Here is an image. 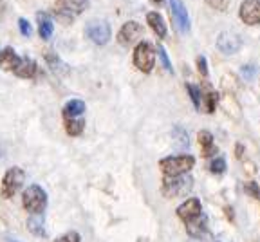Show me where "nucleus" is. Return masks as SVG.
<instances>
[{"mask_svg":"<svg viewBox=\"0 0 260 242\" xmlns=\"http://www.w3.org/2000/svg\"><path fill=\"white\" fill-rule=\"evenodd\" d=\"M4 15V2H0V16Z\"/></svg>","mask_w":260,"mask_h":242,"instance_id":"7c9ffc66","label":"nucleus"},{"mask_svg":"<svg viewBox=\"0 0 260 242\" xmlns=\"http://www.w3.org/2000/svg\"><path fill=\"white\" fill-rule=\"evenodd\" d=\"M244 190H246V194H249L251 197L260 199V188H258L256 183H253V181L246 183V185H244Z\"/></svg>","mask_w":260,"mask_h":242,"instance_id":"5701e85b","label":"nucleus"},{"mask_svg":"<svg viewBox=\"0 0 260 242\" xmlns=\"http://www.w3.org/2000/svg\"><path fill=\"white\" fill-rule=\"evenodd\" d=\"M18 27H20V33L24 35V37H31L32 27H31V24L25 20V18H20V20H18Z\"/></svg>","mask_w":260,"mask_h":242,"instance_id":"a878e982","label":"nucleus"},{"mask_svg":"<svg viewBox=\"0 0 260 242\" xmlns=\"http://www.w3.org/2000/svg\"><path fill=\"white\" fill-rule=\"evenodd\" d=\"M80 233L78 231H69V233L61 235L60 238H56V242H80Z\"/></svg>","mask_w":260,"mask_h":242,"instance_id":"393cba45","label":"nucleus"},{"mask_svg":"<svg viewBox=\"0 0 260 242\" xmlns=\"http://www.w3.org/2000/svg\"><path fill=\"white\" fill-rule=\"evenodd\" d=\"M230 2L232 0H206V4L213 9H219V11H226L230 8Z\"/></svg>","mask_w":260,"mask_h":242,"instance_id":"4be33fe9","label":"nucleus"},{"mask_svg":"<svg viewBox=\"0 0 260 242\" xmlns=\"http://www.w3.org/2000/svg\"><path fill=\"white\" fill-rule=\"evenodd\" d=\"M191 177L186 175H177V177L165 179V185H162V194L167 197H183L191 190Z\"/></svg>","mask_w":260,"mask_h":242,"instance_id":"39448f33","label":"nucleus"},{"mask_svg":"<svg viewBox=\"0 0 260 242\" xmlns=\"http://www.w3.org/2000/svg\"><path fill=\"white\" fill-rule=\"evenodd\" d=\"M25 183V172L18 166L15 168H9L6 172L4 179H2V195L6 199L13 197V195L22 188V185Z\"/></svg>","mask_w":260,"mask_h":242,"instance_id":"20e7f679","label":"nucleus"},{"mask_svg":"<svg viewBox=\"0 0 260 242\" xmlns=\"http://www.w3.org/2000/svg\"><path fill=\"white\" fill-rule=\"evenodd\" d=\"M143 33H145V29H143V25L139 24V22H126V24L119 29L118 40H119V44H123V45H130V44H134L136 40H139V38L143 37Z\"/></svg>","mask_w":260,"mask_h":242,"instance_id":"9d476101","label":"nucleus"},{"mask_svg":"<svg viewBox=\"0 0 260 242\" xmlns=\"http://www.w3.org/2000/svg\"><path fill=\"white\" fill-rule=\"evenodd\" d=\"M9 242H18V240H13V238H9Z\"/></svg>","mask_w":260,"mask_h":242,"instance_id":"2f4dec72","label":"nucleus"},{"mask_svg":"<svg viewBox=\"0 0 260 242\" xmlns=\"http://www.w3.org/2000/svg\"><path fill=\"white\" fill-rule=\"evenodd\" d=\"M157 53H159V58H161L162 65H165V69H167V71H172V64H170V60H168L167 51H165V47H159Z\"/></svg>","mask_w":260,"mask_h":242,"instance_id":"bb28decb","label":"nucleus"},{"mask_svg":"<svg viewBox=\"0 0 260 242\" xmlns=\"http://www.w3.org/2000/svg\"><path fill=\"white\" fill-rule=\"evenodd\" d=\"M170 8H172L174 22L179 31L181 33L190 31V18H188V11H186V8H184L183 0H170Z\"/></svg>","mask_w":260,"mask_h":242,"instance_id":"9b49d317","label":"nucleus"},{"mask_svg":"<svg viewBox=\"0 0 260 242\" xmlns=\"http://www.w3.org/2000/svg\"><path fill=\"white\" fill-rule=\"evenodd\" d=\"M242 47V38L232 31H224L217 38V49L224 54H235Z\"/></svg>","mask_w":260,"mask_h":242,"instance_id":"0eeeda50","label":"nucleus"},{"mask_svg":"<svg viewBox=\"0 0 260 242\" xmlns=\"http://www.w3.org/2000/svg\"><path fill=\"white\" fill-rule=\"evenodd\" d=\"M177 215H179V219H183L186 224H190V222L201 219V215H203V206H201V201L199 199H195V197L184 201L183 204L177 208Z\"/></svg>","mask_w":260,"mask_h":242,"instance_id":"6e6552de","label":"nucleus"},{"mask_svg":"<svg viewBox=\"0 0 260 242\" xmlns=\"http://www.w3.org/2000/svg\"><path fill=\"white\" fill-rule=\"evenodd\" d=\"M20 60L22 58H18V54L11 47L0 51V69H4V71H15L20 65Z\"/></svg>","mask_w":260,"mask_h":242,"instance_id":"f8f14e48","label":"nucleus"},{"mask_svg":"<svg viewBox=\"0 0 260 242\" xmlns=\"http://www.w3.org/2000/svg\"><path fill=\"white\" fill-rule=\"evenodd\" d=\"M146 22L150 24V27L154 29V33L157 35L159 38L167 37V24H165V18H162L159 13L150 11L148 15H146Z\"/></svg>","mask_w":260,"mask_h":242,"instance_id":"ddd939ff","label":"nucleus"},{"mask_svg":"<svg viewBox=\"0 0 260 242\" xmlns=\"http://www.w3.org/2000/svg\"><path fill=\"white\" fill-rule=\"evenodd\" d=\"M85 35L96 45H105L110 40V25L105 20H90L85 25Z\"/></svg>","mask_w":260,"mask_h":242,"instance_id":"423d86ee","label":"nucleus"},{"mask_svg":"<svg viewBox=\"0 0 260 242\" xmlns=\"http://www.w3.org/2000/svg\"><path fill=\"white\" fill-rule=\"evenodd\" d=\"M186 89H188V94H190L191 101H193L195 109L199 110L201 105H203V93H201V89L199 87H195V85H191V83H188Z\"/></svg>","mask_w":260,"mask_h":242,"instance_id":"aec40b11","label":"nucleus"},{"mask_svg":"<svg viewBox=\"0 0 260 242\" xmlns=\"http://www.w3.org/2000/svg\"><path fill=\"white\" fill-rule=\"evenodd\" d=\"M27 224H29V230L35 231L37 235H45V231L40 228L42 226V221H40V219H29Z\"/></svg>","mask_w":260,"mask_h":242,"instance_id":"b1692460","label":"nucleus"},{"mask_svg":"<svg viewBox=\"0 0 260 242\" xmlns=\"http://www.w3.org/2000/svg\"><path fill=\"white\" fill-rule=\"evenodd\" d=\"M240 18L248 25L260 24V0H244L239 11Z\"/></svg>","mask_w":260,"mask_h":242,"instance_id":"1a4fd4ad","label":"nucleus"},{"mask_svg":"<svg viewBox=\"0 0 260 242\" xmlns=\"http://www.w3.org/2000/svg\"><path fill=\"white\" fill-rule=\"evenodd\" d=\"M199 145H201V148H203V156H206V158L217 154L213 136H211V132H208V130H201L199 132Z\"/></svg>","mask_w":260,"mask_h":242,"instance_id":"dca6fc26","label":"nucleus"},{"mask_svg":"<svg viewBox=\"0 0 260 242\" xmlns=\"http://www.w3.org/2000/svg\"><path fill=\"white\" fill-rule=\"evenodd\" d=\"M165 0H152V4H155V6H161Z\"/></svg>","mask_w":260,"mask_h":242,"instance_id":"c756f323","label":"nucleus"},{"mask_svg":"<svg viewBox=\"0 0 260 242\" xmlns=\"http://www.w3.org/2000/svg\"><path fill=\"white\" fill-rule=\"evenodd\" d=\"M22 204L27 211L35 215H40L47 206V194L44 192V188L38 185H31L24 192V197H22Z\"/></svg>","mask_w":260,"mask_h":242,"instance_id":"f03ea898","label":"nucleus"},{"mask_svg":"<svg viewBox=\"0 0 260 242\" xmlns=\"http://www.w3.org/2000/svg\"><path fill=\"white\" fill-rule=\"evenodd\" d=\"M56 6L61 9V11H69L71 15L73 13H81L85 9L87 0H56Z\"/></svg>","mask_w":260,"mask_h":242,"instance_id":"f3484780","label":"nucleus"},{"mask_svg":"<svg viewBox=\"0 0 260 242\" xmlns=\"http://www.w3.org/2000/svg\"><path fill=\"white\" fill-rule=\"evenodd\" d=\"M83 110H85V103L81 100H73L65 105L63 116H65V119H67V117H76V116H80V114H83Z\"/></svg>","mask_w":260,"mask_h":242,"instance_id":"a211bd4d","label":"nucleus"},{"mask_svg":"<svg viewBox=\"0 0 260 242\" xmlns=\"http://www.w3.org/2000/svg\"><path fill=\"white\" fill-rule=\"evenodd\" d=\"M211 174H224L226 172V159L224 158H215L210 165Z\"/></svg>","mask_w":260,"mask_h":242,"instance_id":"412c9836","label":"nucleus"},{"mask_svg":"<svg viewBox=\"0 0 260 242\" xmlns=\"http://www.w3.org/2000/svg\"><path fill=\"white\" fill-rule=\"evenodd\" d=\"M155 64V51L148 42H139L134 51V65L141 73H150Z\"/></svg>","mask_w":260,"mask_h":242,"instance_id":"7ed1b4c3","label":"nucleus"},{"mask_svg":"<svg viewBox=\"0 0 260 242\" xmlns=\"http://www.w3.org/2000/svg\"><path fill=\"white\" fill-rule=\"evenodd\" d=\"M37 73V62L31 60V58H22L20 60V65L15 69V74L20 78H32Z\"/></svg>","mask_w":260,"mask_h":242,"instance_id":"4468645a","label":"nucleus"},{"mask_svg":"<svg viewBox=\"0 0 260 242\" xmlns=\"http://www.w3.org/2000/svg\"><path fill=\"white\" fill-rule=\"evenodd\" d=\"M37 18H38V33H40V37L44 40H49V38L53 37V29H54L53 20L45 13H38Z\"/></svg>","mask_w":260,"mask_h":242,"instance_id":"2eb2a0df","label":"nucleus"},{"mask_svg":"<svg viewBox=\"0 0 260 242\" xmlns=\"http://www.w3.org/2000/svg\"><path fill=\"white\" fill-rule=\"evenodd\" d=\"M195 165L193 156H170V158H165L159 161V166L168 177H177V175H183L186 172H190Z\"/></svg>","mask_w":260,"mask_h":242,"instance_id":"f257e3e1","label":"nucleus"},{"mask_svg":"<svg viewBox=\"0 0 260 242\" xmlns=\"http://www.w3.org/2000/svg\"><path fill=\"white\" fill-rule=\"evenodd\" d=\"M197 69H199V73L203 74V76H208V64H206V58L204 56L197 58Z\"/></svg>","mask_w":260,"mask_h":242,"instance_id":"c85d7f7f","label":"nucleus"},{"mask_svg":"<svg viewBox=\"0 0 260 242\" xmlns=\"http://www.w3.org/2000/svg\"><path fill=\"white\" fill-rule=\"evenodd\" d=\"M256 73V69L253 67V65H244L242 71H240V74H242V78H246V80H251L253 74Z\"/></svg>","mask_w":260,"mask_h":242,"instance_id":"cd10ccee","label":"nucleus"},{"mask_svg":"<svg viewBox=\"0 0 260 242\" xmlns=\"http://www.w3.org/2000/svg\"><path fill=\"white\" fill-rule=\"evenodd\" d=\"M65 129L69 136H80L85 129V121L83 119H74V117H67L65 119Z\"/></svg>","mask_w":260,"mask_h":242,"instance_id":"6ab92c4d","label":"nucleus"}]
</instances>
